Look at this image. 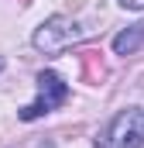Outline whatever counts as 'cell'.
<instances>
[{"label": "cell", "instance_id": "1", "mask_svg": "<svg viewBox=\"0 0 144 148\" xmlns=\"http://www.w3.org/2000/svg\"><path fill=\"white\" fill-rule=\"evenodd\" d=\"M141 145H144V110L130 107L110 121V127L103 131L96 148H141Z\"/></svg>", "mask_w": 144, "mask_h": 148}, {"label": "cell", "instance_id": "2", "mask_svg": "<svg viewBox=\"0 0 144 148\" xmlns=\"http://www.w3.org/2000/svg\"><path fill=\"white\" fill-rule=\"evenodd\" d=\"M65 97H69V83L58 73H52V69L38 73V97H35V103H28L21 110V121H38V117L52 114L58 103H65Z\"/></svg>", "mask_w": 144, "mask_h": 148}, {"label": "cell", "instance_id": "3", "mask_svg": "<svg viewBox=\"0 0 144 148\" xmlns=\"http://www.w3.org/2000/svg\"><path fill=\"white\" fill-rule=\"evenodd\" d=\"M79 38H82L79 24H75L72 17L55 14V17H48V21L35 31V48L45 52V55H55V52H65L72 41H79Z\"/></svg>", "mask_w": 144, "mask_h": 148}, {"label": "cell", "instance_id": "4", "mask_svg": "<svg viewBox=\"0 0 144 148\" xmlns=\"http://www.w3.org/2000/svg\"><path fill=\"white\" fill-rule=\"evenodd\" d=\"M144 45V21L141 24H130L127 31H120V35L113 38V52L117 55H130V52H137Z\"/></svg>", "mask_w": 144, "mask_h": 148}, {"label": "cell", "instance_id": "5", "mask_svg": "<svg viewBox=\"0 0 144 148\" xmlns=\"http://www.w3.org/2000/svg\"><path fill=\"white\" fill-rule=\"evenodd\" d=\"M120 7H127V10H144V0H117Z\"/></svg>", "mask_w": 144, "mask_h": 148}]
</instances>
